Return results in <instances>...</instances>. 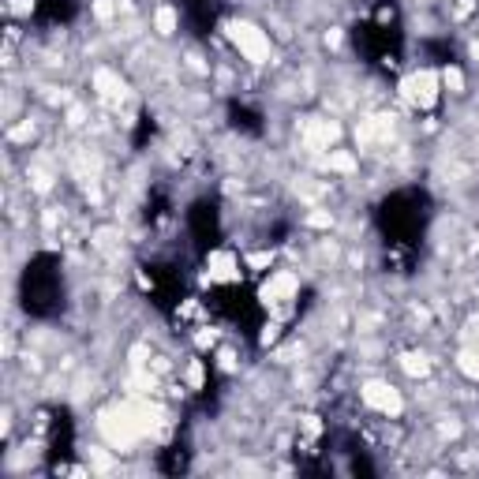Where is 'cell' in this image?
I'll use <instances>...</instances> for the list:
<instances>
[{"label":"cell","mask_w":479,"mask_h":479,"mask_svg":"<svg viewBox=\"0 0 479 479\" xmlns=\"http://www.w3.org/2000/svg\"><path fill=\"white\" fill-rule=\"evenodd\" d=\"M150 427H154V419H150V408L143 405H116L102 412V419H97V431L105 434V442L113 445V453H127L139 438H146Z\"/></svg>","instance_id":"obj_1"},{"label":"cell","mask_w":479,"mask_h":479,"mask_svg":"<svg viewBox=\"0 0 479 479\" xmlns=\"http://www.w3.org/2000/svg\"><path fill=\"white\" fill-rule=\"evenodd\" d=\"M296 296H300V277L292 270H274L263 281V289H258V300H263V307L274 319H285L292 311V303H296Z\"/></svg>","instance_id":"obj_2"},{"label":"cell","mask_w":479,"mask_h":479,"mask_svg":"<svg viewBox=\"0 0 479 479\" xmlns=\"http://www.w3.org/2000/svg\"><path fill=\"white\" fill-rule=\"evenodd\" d=\"M225 34L247 64H266L270 60V34L258 23H251V19H232V23H225Z\"/></svg>","instance_id":"obj_3"},{"label":"cell","mask_w":479,"mask_h":479,"mask_svg":"<svg viewBox=\"0 0 479 479\" xmlns=\"http://www.w3.org/2000/svg\"><path fill=\"white\" fill-rule=\"evenodd\" d=\"M401 97L412 105V109H434L442 97V75L434 68H419L401 79Z\"/></svg>","instance_id":"obj_4"},{"label":"cell","mask_w":479,"mask_h":479,"mask_svg":"<svg viewBox=\"0 0 479 479\" xmlns=\"http://www.w3.org/2000/svg\"><path fill=\"white\" fill-rule=\"evenodd\" d=\"M359 397H363L367 408L378 412V416H386V419H397L401 412H405V397H401V389H394L389 382H378V378L359 386Z\"/></svg>","instance_id":"obj_5"},{"label":"cell","mask_w":479,"mask_h":479,"mask_svg":"<svg viewBox=\"0 0 479 479\" xmlns=\"http://www.w3.org/2000/svg\"><path fill=\"white\" fill-rule=\"evenodd\" d=\"M240 258L232 251H210V258H206V281L210 285H232V281H240Z\"/></svg>","instance_id":"obj_6"},{"label":"cell","mask_w":479,"mask_h":479,"mask_svg":"<svg viewBox=\"0 0 479 479\" xmlns=\"http://www.w3.org/2000/svg\"><path fill=\"white\" fill-rule=\"evenodd\" d=\"M337 139H341V124H337V120L314 116V120L303 124V143H307L311 150H330Z\"/></svg>","instance_id":"obj_7"},{"label":"cell","mask_w":479,"mask_h":479,"mask_svg":"<svg viewBox=\"0 0 479 479\" xmlns=\"http://www.w3.org/2000/svg\"><path fill=\"white\" fill-rule=\"evenodd\" d=\"M94 83H97V94H102L105 102H116V97H124V83H120L113 71H97Z\"/></svg>","instance_id":"obj_8"},{"label":"cell","mask_w":479,"mask_h":479,"mask_svg":"<svg viewBox=\"0 0 479 479\" xmlns=\"http://www.w3.org/2000/svg\"><path fill=\"white\" fill-rule=\"evenodd\" d=\"M401 371H405L408 378H423L431 371V359L423 352H405V356H401Z\"/></svg>","instance_id":"obj_9"},{"label":"cell","mask_w":479,"mask_h":479,"mask_svg":"<svg viewBox=\"0 0 479 479\" xmlns=\"http://www.w3.org/2000/svg\"><path fill=\"white\" fill-rule=\"evenodd\" d=\"M176 23H180V15H176V8H158L154 12V30L161 38H169V34H176Z\"/></svg>","instance_id":"obj_10"},{"label":"cell","mask_w":479,"mask_h":479,"mask_svg":"<svg viewBox=\"0 0 479 479\" xmlns=\"http://www.w3.org/2000/svg\"><path fill=\"white\" fill-rule=\"evenodd\" d=\"M438 75H442V90H450V94H464V75H461V68L445 64V68H442Z\"/></svg>","instance_id":"obj_11"},{"label":"cell","mask_w":479,"mask_h":479,"mask_svg":"<svg viewBox=\"0 0 479 479\" xmlns=\"http://www.w3.org/2000/svg\"><path fill=\"white\" fill-rule=\"evenodd\" d=\"M326 165L337 169V172H352L356 169V158L345 154V150H330V154H326Z\"/></svg>","instance_id":"obj_12"},{"label":"cell","mask_w":479,"mask_h":479,"mask_svg":"<svg viewBox=\"0 0 479 479\" xmlns=\"http://www.w3.org/2000/svg\"><path fill=\"white\" fill-rule=\"evenodd\" d=\"M183 378H188V386H191V389H202V382H206V367H202V359H191L188 371H183Z\"/></svg>","instance_id":"obj_13"},{"label":"cell","mask_w":479,"mask_h":479,"mask_svg":"<svg viewBox=\"0 0 479 479\" xmlns=\"http://www.w3.org/2000/svg\"><path fill=\"white\" fill-rule=\"evenodd\" d=\"M457 367H461L468 378H475V382H479V352H461V356H457Z\"/></svg>","instance_id":"obj_14"},{"label":"cell","mask_w":479,"mask_h":479,"mask_svg":"<svg viewBox=\"0 0 479 479\" xmlns=\"http://www.w3.org/2000/svg\"><path fill=\"white\" fill-rule=\"evenodd\" d=\"M277 341H281V319H270L263 326V333H258V345L270 348V345H277Z\"/></svg>","instance_id":"obj_15"},{"label":"cell","mask_w":479,"mask_h":479,"mask_svg":"<svg viewBox=\"0 0 479 479\" xmlns=\"http://www.w3.org/2000/svg\"><path fill=\"white\" fill-rule=\"evenodd\" d=\"M244 263L251 266V270H258V274H263L266 266H274V251H258V255H247Z\"/></svg>","instance_id":"obj_16"},{"label":"cell","mask_w":479,"mask_h":479,"mask_svg":"<svg viewBox=\"0 0 479 479\" xmlns=\"http://www.w3.org/2000/svg\"><path fill=\"white\" fill-rule=\"evenodd\" d=\"M300 431L307 434V442H311V438H319V434H322V423H319V416H303V419H300Z\"/></svg>","instance_id":"obj_17"},{"label":"cell","mask_w":479,"mask_h":479,"mask_svg":"<svg viewBox=\"0 0 479 479\" xmlns=\"http://www.w3.org/2000/svg\"><path fill=\"white\" fill-rule=\"evenodd\" d=\"M34 12V0H8V15H30Z\"/></svg>","instance_id":"obj_18"},{"label":"cell","mask_w":479,"mask_h":479,"mask_svg":"<svg viewBox=\"0 0 479 479\" xmlns=\"http://www.w3.org/2000/svg\"><path fill=\"white\" fill-rule=\"evenodd\" d=\"M86 457H90V461H94V468H97V472H109V468H113V461H109V457H105L102 450H90Z\"/></svg>","instance_id":"obj_19"},{"label":"cell","mask_w":479,"mask_h":479,"mask_svg":"<svg viewBox=\"0 0 479 479\" xmlns=\"http://www.w3.org/2000/svg\"><path fill=\"white\" fill-rule=\"evenodd\" d=\"M30 135H34V124H30V120H23V124L12 132V143H19V139H30Z\"/></svg>","instance_id":"obj_20"},{"label":"cell","mask_w":479,"mask_h":479,"mask_svg":"<svg viewBox=\"0 0 479 479\" xmlns=\"http://www.w3.org/2000/svg\"><path fill=\"white\" fill-rule=\"evenodd\" d=\"M472 8H475V0H457L453 15H457V19H464V15H472Z\"/></svg>","instance_id":"obj_21"},{"label":"cell","mask_w":479,"mask_h":479,"mask_svg":"<svg viewBox=\"0 0 479 479\" xmlns=\"http://www.w3.org/2000/svg\"><path fill=\"white\" fill-rule=\"evenodd\" d=\"M195 341H199V348H210V345L217 341V333H214V330H210V333L202 330V333H195Z\"/></svg>","instance_id":"obj_22"},{"label":"cell","mask_w":479,"mask_h":479,"mask_svg":"<svg viewBox=\"0 0 479 479\" xmlns=\"http://www.w3.org/2000/svg\"><path fill=\"white\" fill-rule=\"evenodd\" d=\"M307 221H311V225H330V221H333V217H330V214H311V217H307Z\"/></svg>","instance_id":"obj_23"},{"label":"cell","mask_w":479,"mask_h":479,"mask_svg":"<svg viewBox=\"0 0 479 479\" xmlns=\"http://www.w3.org/2000/svg\"><path fill=\"white\" fill-rule=\"evenodd\" d=\"M472 60H475V64H479V38H475V41H472Z\"/></svg>","instance_id":"obj_24"}]
</instances>
